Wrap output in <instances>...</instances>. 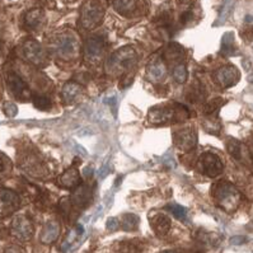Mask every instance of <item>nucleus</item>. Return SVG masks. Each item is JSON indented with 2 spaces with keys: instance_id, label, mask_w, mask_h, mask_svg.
I'll return each instance as SVG.
<instances>
[{
  "instance_id": "nucleus-1",
  "label": "nucleus",
  "mask_w": 253,
  "mask_h": 253,
  "mask_svg": "<svg viewBox=\"0 0 253 253\" xmlns=\"http://www.w3.org/2000/svg\"><path fill=\"white\" fill-rule=\"evenodd\" d=\"M188 117L187 108L181 104H164L153 107L148 113V120L153 125H164L170 122H178Z\"/></svg>"
},
{
  "instance_id": "nucleus-2",
  "label": "nucleus",
  "mask_w": 253,
  "mask_h": 253,
  "mask_svg": "<svg viewBox=\"0 0 253 253\" xmlns=\"http://www.w3.org/2000/svg\"><path fill=\"white\" fill-rule=\"evenodd\" d=\"M212 196L225 211H234L241 204V192L228 181L217 182L212 186Z\"/></svg>"
},
{
  "instance_id": "nucleus-3",
  "label": "nucleus",
  "mask_w": 253,
  "mask_h": 253,
  "mask_svg": "<svg viewBox=\"0 0 253 253\" xmlns=\"http://www.w3.org/2000/svg\"><path fill=\"white\" fill-rule=\"evenodd\" d=\"M137 52L131 46H125L111 55L107 63V70L113 75L127 72L136 64Z\"/></svg>"
},
{
  "instance_id": "nucleus-4",
  "label": "nucleus",
  "mask_w": 253,
  "mask_h": 253,
  "mask_svg": "<svg viewBox=\"0 0 253 253\" xmlns=\"http://www.w3.org/2000/svg\"><path fill=\"white\" fill-rule=\"evenodd\" d=\"M104 15L103 6L97 0H88L82 6L81 23L85 30H93L102 22Z\"/></svg>"
},
{
  "instance_id": "nucleus-5",
  "label": "nucleus",
  "mask_w": 253,
  "mask_h": 253,
  "mask_svg": "<svg viewBox=\"0 0 253 253\" xmlns=\"http://www.w3.org/2000/svg\"><path fill=\"white\" fill-rule=\"evenodd\" d=\"M197 167H199L200 172L205 174L206 177H210V178H214V177L221 174L224 169L223 162L220 161V158L216 154L211 152H206L201 154V157L199 158Z\"/></svg>"
},
{
  "instance_id": "nucleus-6",
  "label": "nucleus",
  "mask_w": 253,
  "mask_h": 253,
  "mask_svg": "<svg viewBox=\"0 0 253 253\" xmlns=\"http://www.w3.org/2000/svg\"><path fill=\"white\" fill-rule=\"evenodd\" d=\"M226 150L233 159L253 169V154L244 144L235 139H229L226 141Z\"/></svg>"
},
{
  "instance_id": "nucleus-7",
  "label": "nucleus",
  "mask_w": 253,
  "mask_h": 253,
  "mask_svg": "<svg viewBox=\"0 0 253 253\" xmlns=\"http://www.w3.org/2000/svg\"><path fill=\"white\" fill-rule=\"evenodd\" d=\"M23 52L24 56L28 61L36 66H45L48 63L47 56H46V52L43 50L39 42L35 41V40H28V41L24 42L23 45Z\"/></svg>"
},
{
  "instance_id": "nucleus-8",
  "label": "nucleus",
  "mask_w": 253,
  "mask_h": 253,
  "mask_svg": "<svg viewBox=\"0 0 253 253\" xmlns=\"http://www.w3.org/2000/svg\"><path fill=\"white\" fill-rule=\"evenodd\" d=\"M10 232L14 235L15 238L19 241H30L33 237L35 233V228H33L32 221L24 215H19V216L14 217L10 225Z\"/></svg>"
},
{
  "instance_id": "nucleus-9",
  "label": "nucleus",
  "mask_w": 253,
  "mask_h": 253,
  "mask_svg": "<svg viewBox=\"0 0 253 253\" xmlns=\"http://www.w3.org/2000/svg\"><path fill=\"white\" fill-rule=\"evenodd\" d=\"M6 85H8V89L15 98L21 99V101H26V99L31 98L30 88L18 74L9 73L6 75Z\"/></svg>"
},
{
  "instance_id": "nucleus-10",
  "label": "nucleus",
  "mask_w": 253,
  "mask_h": 253,
  "mask_svg": "<svg viewBox=\"0 0 253 253\" xmlns=\"http://www.w3.org/2000/svg\"><path fill=\"white\" fill-rule=\"evenodd\" d=\"M241 73L235 66L226 65L217 69L214 73V79L217 84L223 88H230L239 82Z\"/></svg>"
},
{
  "instance_id": "nucleus-11",
  "label": "nucleus",
  "mask_w": 253,
  "mask_h": 253,
  "mask_svg": "<svg viewBox=\"0 0 253 253\" xmlns=\"http://www.w3.org/2000/svg\"><path fill=\"white\" fill-rule=\"evenodd\" d=\"M173 141L178 149L187 152L191 150L197 143V134L194 128L186 127L178 130L173 134Z\"/></svg>"
},
{
  "instance_id": "nucleus-12",
  "label": "nucleus",
  "mask_w": 253,
  "mask_h": 253,
  "mask_svg": "<svg viewBox=\"0 0 253 253\" xmlns=\"http://www.w3.org/2000/svg\"><path fill=\"white\" fill-rule=\"evenodd\" d=\"M57 54L63 57H74L79 50V43L73 35H61L56 40Z\"/></svg>"
},
{
  "instance_id": "nucleus-13",
  "label": "nucleus",
  "mask_w": 253,
  "mask_h": 253,
  "mask_svg": "<svg viewBox=\"0 0 253 253\" xmlns=\"http://www.w3.org/2000/svg\"><path fill=\"white\" fill-rule=\"evenodd\" d=\"M19 205H21V200L14 191L0 190V214H12L19 208Z\"/></svg>"
},
{
  "instance_id": "nucleus-14",
  "label": "nucleus",
  "mask_w": 253,
  "mask_h": 253,
  "mask_svg": "<svg viewBox=\"0 0 253 253\" xmlns=\"http://www.w3.org/2000/svg\"><path fill=\"white\" fill-rule=\"evenodd\" d=\"M85 57L90 61H97L102 57L104 51V42L101 37H90L85 41Z\"/></svg>"
},
{
  "instance_id": "nucleus-15",
  "label": "nucleus",
  "mask_w": 253,
  "mask_h": 253,
  "mask_svg": "<svg viewBox=\"0 0 253 253\" xmlns=\"http://www.w3.org/2000/svg\"><path fill=\"white\" fill-rule=\"evenodd\" d=\"M90 199H92V194H90L89 187L85 185H82L74 188V192H73L72 195L70 203H72L75 208L83 209L89 204Z\"/></svg>"
},
{
  "instance_id": "nucleus-16",
  "label": "nucleus",
  "mask_w": 253,
  "mask_h": 253,
  "mask_svg": "<svg viewBox=\"0 0 253 253\" xmlns=\"http://www.w3.org/2000/svg\"><path fill=\"white\" fill-rule=\"evenodd\" d=\"M166 73H167V69H166V64H164L163 60L159 59V57H153L150 63L148 64V77L150 78V81H162Z\"/></svg>"
},
{
  "instance_id": "nucleus-17",
  "label": "nucleus",
  "mask_w": 253,
  "mask_h": 253,
  "mask_svg": "<svg viewBox=\"0 0 253 253\" xmlns=\"http://www.w3.org/2000/svg\"><path fill=\"white\" fill-rule=\"evenodd\" d=\"M81 183V174L78 168L72 167L59 177V185L65 188H75Z\"/></svg>"
},
{
  "instance_id": "nucleus-18",
  "label": "nucleus",
  "mask_w": 253,
  "mask_h": 253,
  "mask_svg": "<svg viewBox=\"0 0 253 253\" xmlns=\"http://www.w3.org/2000/svg\"><path fill=\"white\" fill-rule=\"evenodd\" d=\"M150 225L158 235H166L170 229V219L166 214H155L150 217Z\"/></svg>"
},
{
  "instance_id": "nucleus-19",
  "label": "nucleus",
  "mask_w": 253,
  "mask_h": 253,
  "mask_svg": "<svg viewBox=\"0 0 253 253\" xmlns=\"http://www.w3.org/2000/svg\"><path fill=\"white\" fill-rule=\"evenodd\" d=\"M59 233H60L59 223L54 220L48 221V223L45 225V228H43V230H42L41 242L45 244L54 243V242L57 239V237H59Z\"/></svg>"
},
{
  "instance_id": "nucleus-20",
  "label": "nucleus",
  "mask_w": 253,
  "mask_h": 253,
  "mask_svg": "<svg viewBox=\"0 0 253 253\" xmlns=\"http://www.w3.org/2000/svg\"><path fill=\"white\" fill-rule=\"evenodd\" d=\"M45 22V13L42 9H32L26 14V24L31 30H37L41 28V26Z\"/></svg>"
},
{
  "instance_id": "nucleus-21",
  "label": "nucleus",
  "mask_w": 253,
  "mask_h": 253,
  "mask_svg": "<svg viewBox=\"0 0 253 253\" xmlns=\"http://www.w3.org/2000/svg\"><path fill=\"white\" fill-rule=\"evenodd\" d=\"M117 250L120 253H143L144 244L139 239H126L117 243Z\"/></svg>"
},
{
  "instance_id": "nucleus-22",
  "label": "nucleus",
  "mask_w": 253,
  "mask_h": 253,
  "mask_svg": "<svg viewBox=\"0 0 253 253\" xmlns=\"http://www.w3.org/2000/svg\"><path fill=\"white\" fill-rule=\"evenodd\" d=\"M81 92H82V86L78 83H73V82H70V83L64 85L63 90H61V97H63L65 103H72V102H74L75 99L78 98V95L81 94Z\"/></svg>"
},
{
  "instance_id": "nucleus-23",
  "label": "nucleus",
  "mask_w": 253,
  "mask_h": 253,
  "mask_svg": "<svg viewBox=\"0 0 253 253\" xmlns=\"http://www.w3.org/2000/svg\"><path fill=\"white\" fill-rule=\"evenodd\" d=\"M220 54L224 56H232V55L237 54V48L234 45V33L233 32L224 33L223 39H221Z\"/></svg>"
},
{
  "instance_id": "nucleus-24",
  "label": "nucleus",
  "mask_w": 253,
  "mask_h": 253,
  "mask_svg": "<svg viewBox=\"0 0 253 253\" xmlns=\"http://www.w3.org/2000/svg\"><path fill=\"white\" fill-rule=\"evenodd\" d=\"M113 8L120 14H130L136 9L135 0H113Z\"/></svg>"
},
{
  "instance_id": "nucleus-25",
  "label": "nucleus",
  "mask_w": 253,
  "mask_h": 253,
  "mask_svg": "<svg viewBox=\"0 0 253 253\" xmlns=\"http://www.w3.org/2000/svg\"><path fill=\"white\" fill-rule=\"evenodd\" d=\"M139 223H140V219H139L137 215L125 214L121 217V224H120V225H121L122 229L126 230V232H134V230L137 229Z\"/></svg>"
},
{
  "instance_id": "nucleus-26",
  "label": "nucleus",
  "mask_w": 253,
  "mask_h": 253,
  "mask_svg": "<svg viewBox=\"0 0 253 253\" xmlns=\"http://www.w3.org/2000/svg\"><path fill=\"white\" fill-rule=\"evenodd\" d=\"M226 103L225 99L220 98V97H216V98L211 99L204 108V113L206 116H217V112L223 107L224 104Z\"/></svg>"
},
{
  "instance_id": "nucleus-27",
  "label": "nucleus",
  "mask_w": 253,
  "mask_h": 253,
  "mask_svg": "<svg viewBox=\"0 0 253 253\" xmlns=\"http://www.w3.org/2000/svg\"><path fill=\"white\" fill-rule=\"evenodd\" d=\"M203 125L204 128L210 134L219 135V132H220L221 125L219 120H217V116H206V120L204 121Z\"/></svg>"
},
{
  "instance_id": "nucleus-28",
  "label": "nucleus",
  "mask_w": 253,
  "mask_h": 253,
  "mask_svg": "<svg viewBox=\"0 0 253 253\" xmlns=\"http://www.w3.org/2000/svg\"><path fill=\"white\" fill-rule=\"evenodd\" d=\"M166 55H167L170 61H179L185 55V51H183L182 46L177 45V43H172V45L168 46Z\"/></svg>"
},
{
  "instance_id": "nucleus-29",
  "label": "nucleus",
  "mask_w": 253,
  "mask_h": 253,
  "mask_svg": "<svg viewBox=\"0 0 253 253\" xmlns=\"http://www.w3.org/2000/svg\"><path fill=\"white\" fill-rule=\"evenodd\" d=\"M235 4V0H225L223 4V8L220 10V14H219V18H217L216 23L215 24H223L226 21V18L229 17L230 12H232L233 6Z\"/></svg>"
},
{
  "instance_id": "nucleus-30",
  "label": "nucleus",
  "mask_w": 253,
  "mask_h": 253,
  "mask_svg": "<svg viewBox=\"0 0 253 253\" xmlns=\"http://www.w3.org/2000/svg\"><path fill=\"white\" fill-rule=\"evenodd\" d=\"M173 78L176 79V82L178 83H185L187 81V69L183 64H177L174 68H173Z\"/></svg>"
},
{
  "instance_id": "nucleus-31",
  "label": "nucleus",
  "mask_w": 253,
  "mask_h": 253,
  "mask_svg": "<svg viewBox=\"0 0 253 253\" xmlns=\"http://www.w3.org/2000/svg\"><path fill=\"white\" fill-rule=\"evenodd\" d=\"M33 104H35V107L41 111L50 110L51 106H52L50 98H47L45 95H36V97H33Z\"/></svg>"
},
{
  "instance_id": "nucleus-32",
  "label": "nucleus",
  "mask_w": 253,
  "mask_h": 253,
  "mask_svg": "<svg viewBox=\"0 0 253 253\" xmlns=\"http://www.w3.org/2000/svg\"><path fill=\"white\" fill-rule=\"evenodd\" d=\"M187 97L188 101L200 102L204 97H205V92H204V89L201 88V85L197 84V85H194V88H190V92H188Z\"/></svg>"
},
{
  "instance_id": "nucleus-33",
  "label": "nucleus",
  "mask_w": 253,
  "mask_h": 253,
  "mask_svg": "<svg viewBox=\"0 0 253 253\" xmlns=\"http://www.w3.org/2000/svg\"><path fill=\"white\" fill-rule=\"evenodd\" d=\"M168 209H169V211L172 212L177 219H179V220H185L186 217H187V210H186L183 206L176 205V204H174V205L168 206Z\"/></svg>"
},
{
  "instance_id": "nucleus-34",
  "label": "nucleus",
  "mask_w": 253,
  "mask_h": 253,
  "mask_svg": "<svg viewBox=\"0 0 253 253\" xmlns=\"http://www.w3.org/2000/svg\"><path fill=\"white\" fill-rule=\"evenodd\" d=\"M4 112L6 113V116L14 117L17 116V113H18V108H17V106H15L13 102H6V103L4 104Z\"/></svg>"
},
{
  "instance_id": "nucleus-35",
  "label": "nucleus",
  "mask_w": 253,
  "mask_h": 253,
  "mask_svg": "<svg viewBox=\"0 0 253 253\" xmlns=\"http://www.w3.org/2000/svg\"><path fill=\"white\" fill-rule=\"evenodd\" d=\"M120 228V221L119 219H116V217H110L107 220V229L110 230V232H115V230H117Z\"/></svg>"
},
{
  "instance_id": "nucleus-36",
  "label": "nucleus",
  "mask_w": 253,
  "mask_h": 253,
  "mask_svg": "<svg viewBox=\"0 0 253 253\" xmlns=\"http://www.w3.org/2000/svg\"><path fill=\"white\" fill-rule=\"evenodd\" d=\"M242 36H243V40H246L247 42H251L253 40V27L250 26V27H246L242 32Z\"/></svg>"
},
{
  "instance_id": "nucleus-37",
  "label": "nucleus",
  "mask_w": 253,
  "mask_h": 253,
  "mask_svg": "<svg viewBox=\"0 0 253 253\" xmlns=\"http://www.w3.org/2000/svg\"><path fill=\"white\" fill-rule=\"evenodd\" d=\"M191 17H192V13H191L190 10H187V12L182 13V15H181V18H179V21H181L182 24H186V23H188V22H190Z\"/></svg>"
},
{
  "instance_id": "nucleus-38",
  "label": "nucleus",
  "mask_w": 253,
  "mask_h": 253,
  "mask_svg": "<svg viewBox=\"0 0 253 253\" xmlns=\"http://www.w3.org/2000/svg\"><path fill=\"white\" fill-rule=\"evenodd\" d=\"M246 241H247V238H246V237L237 235V237H233V238L230 239V243L235 244V246H238V244H243Z\"/></svg>"
},
{
  "instance_id": "nucleus-39",
  "label": "nucleus",
  "mask_w": 253,
  "mask_h": 253,
  "mask_svg": "<svg viewBox=\"0 0 253 253\" xmlns=\"http://www.w3.org/2000/svg\"><path fill=\"white\" fill-rule=\"evenodd\" d=\"M108 173H110V167H108L107 164H106V166H103V167H102L101 169H98L99 178H104V177L107 176Z\"/></svg>"
},
{
  "instance_id": "nucleus-40",
  "label": "nucleus",
  "mask_w": 253,
  "mask_h": 253,
  "mask_svg": "<svg viewBox=\"0 0 253 253\" xmlns=\"http://www.w3.org/2000/svg\"><path fill=\"white\" fill-rule=\"evenodd\" d=\"M4 253H24V251L19 247H9Z\"/></svg>"
},
{
  "instance_id": "nucleus-41",
  "label": "nucleus",
  "mask_w": 253,
  "mask_h": 253,
  "mask_svg": "<svg viewBox=\"0 0 253 253\" xmlns=\"http://www.w3.org/2000/svg\"><path fill=\"white\" fill-rule=\"evenodd\" d=\"M93 172H94V169H93L92 167H86L85 169H84V176L88 177V178H90L93 174Z\"/></svg>"
},
{
  "instance_id": "nucleus-42",
  "label": "nucleus",
  "mask_w": 253,
  "mask_h": 253,
  "mask_svg": "<svg viewBox=\"0 0 253 253\" xmlns=\"http://www.w3.org/2000/svg\"><path fill=\"white\" fill-rule=\"evenodd\" d=\"M104 102H106L107 104H111V106L113 107V110H115V107H116V98H115V97H111V98L106 99Z\"/></svg>"
},
{
  "instance_id": "nucleus-43",
  "label": "nucleus",
  "mask_w": 253,
  "mask_h": 253,
  "mask_svg": "<svg viewBox=\"0 0 253 253\" xmlns=\"http://www.w3.org/2000/svg\"><path fill=\"white\" fill-rule=\"evenodd\" d=\"M5 169V158L3 157V154H0V172Z\"/></svg>"
},
{
  "instance_id": "nucleus-44",
  "label": "nucleus",
  "mask_w": 253,
  "mask_h": 253,
  "mask_svg": "<svg viewBox=\"0 0 253 253\" xmlns=\"http://www.w3.org/2000/svg\"><path fill=\"white\" fill-rule=\"evenodd\" d=\"M178 1L182 4V5H191V4L194 3L195 0H178Z\"/></svg>"
},
{
  "instance_id": "nucleus-45",
  "label": "nucleus",
  "mask_w": 253,
  "mask_h": 253,
  "mask_svg": "<svg viewBox=\"0 0 253 253\" xmlns=\"http://www.w3.org/2000/svg\"><path fill=\"white\" fill-rule=\"evenodd\" d=\"M161 253H178V252H177V251H163V252Z\"/></svg>"
},
{
  "instance_id": "nucleus-46",
  "label": "nucleus",
  "mask_w": 253,
  "mask_h": 253,
  "mask_svg": "<svg viewBox=\"0 0 253 253\" xmlns=\"http://www.w3.org/2000/svg\"><path fill=\"white\" fill-rule=\"evenodd\" d=\"M246 21H247V22H252L253 18H252V17H251V15H247V18H246Z\"/></svg>"
},
{
  "instance_id": "nucleus-47",
  "label": "nucleus",
  "mask_w": 253,
  "mask_h": 253,
  "mask_svg": "<svg viewBox=\"0 0 253 253\" xmlns=\"http://www.w3.org/2000/svg\"><path fill=\"white\" fill-rule=\"evenodd\" d=\"M251 141H252V144H253V131H252V134H251Z\"/></svg>"
}]
</instances>
